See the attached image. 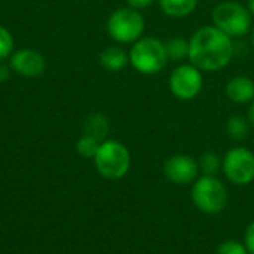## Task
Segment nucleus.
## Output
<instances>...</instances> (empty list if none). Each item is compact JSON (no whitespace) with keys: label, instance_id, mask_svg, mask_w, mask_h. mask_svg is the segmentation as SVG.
<instances>
[{"label":"nucleus","instance_id":"f257e3e1","mask_svg":"<svg viewBox=\"0 0 254 254\" xmlns=\"http://www.w3.org/2000/svg\"><path fill=\"white\" fill-rule=\"evenodd\" d=\"M234 57V39L213 24L198 28L189 39V63L202 73L226 68Z\"/></svg>","mask_w":254,"mask_h":254},{"label":"nucleus","instance_id":"f03ea898","mask_svg":"<svg viewBox=\"0 0 254 254\" xmlns=\"http://www.w3.org/2000/svg\"><path fill=\"white\" fill-rule=\"evenodd\" d=\"M168 61L165 42L155 36H143L132 43L129 51V63L140 74H158L167 67Z\"/></svg>","mask_w":254,"mask_h":254},{"label":"nucleus","instance_id":"7ed1b4c3","mask_svg":"<svg viewBox=\"0 0 254 254\" xmlns=\"http://www.w3.org/2000/svg\"><path fill=\"white\" fill-rule=\"evenodd\" d=\"M213 25L232 39H241L249 36L253 25V15L249 7L234 1L226 0L214 6L211 12Z\"/></svg>","mask_w":254,"mask_h":254},{"label":"nucleus","instance_id":"20e7f679","mask_svg":"<svg viewBox=\"0 0 254 254\" xmlns=\"http://www.w3.org/2000/svg\"><path fill=\"white\" fill-rule=\"evenodd\" d=\"M109 36L118 43H134L144 36L146 19L140 10L129 6L113 10L106 24Z\"/></svg>","mask_w":254,"mask_h":254},{"label":"nucleus","instance_id":"39448f33","mask_svg":"<svg viewBox=\"0 0 254 254\" xmlns=\"http://www.w3.org/2000/svg\"><path fill=\"white\" fill-rule=\"evenodd\" d=\"M94 164L100 176L109 180H118L129 171L131 153L122 143L116 140H106L100 144Z\"/></svg>","mask_w":254,"mask_h":254},{"label":"nucleus","instance_id":"423d86ee","mask_svg":"<svg viewBox=\"0 0 254 254\" xmlns=\"http://www.w3.org/2000/svg\"><path fill=\"white\" fill-rule=\"evenodd\" d=\"M192 201L199 211L219 214L228 205V189L217 177L202 176L193 185Z\"/></svg>","mask_w":254,"mask_h":254},{"label":"nucleus","instance_id":"0eeeda50","mask_svg":"<svg viewBox=\"0 0 254 254\" xmlns=\"http://www.w3.org/2000/svg\"><path fill=\"white\" fill-rule=\"evenodd\" d=\"M168 88L180 101L195 100L204 88V73L193 64H179L168 77Z\"/></svg>","mask_w":254,"mask_h":254},{"label":"nucleus","instance_id":"6e6552de","mask_svg":"<svg viewBox=\"0 0 254 254\" xmlns=\"http://www.w3.org/2000/svg\"><path fill=\"white\" fill-rule=\"evenodd\" d=\"M222 170L226 179L238 186H246L254 180V153L243 146L232 147L223 158Z\"/></svg>","mask_w":254,"mask_h":254},{"label":"nucleus","instance_id":"1a4fd4ad","mask_svg":"<svg viewBox=\"0 0 254 254\" xmlns=\"http://www.w3.org/2000/svg\"><path fill=\"white\" fill-rule=\"evenodd\" d=\"M164 174L176 185H189L198 179L199 164L190 155L177 153L164 162Z\"/></svg>","mask_w":254,"mask_h":254},{"label":"nucleus","instance_id":"9d476101","mask_svg":"<svg viewBox=\"0 0 254 254\" xmlns=\"http://www.w3.org/2000/svg\"><path fill=\"white\" fill-rule=\"evenodd\" d=\"M43 57L33 49H21L10 57V68L24 77H37L45 71Z\"/></svg>","mask_w":254,"mask_h":254},{"label":"nucleus","instance_id":"9b49d317","mask_svg":"<svg viewBox=\"0 0 254 254\" xmlns=\"http://www.w3.org/2000/svg\"><path fill=\"white\" fill-rule=\"evenodd\" d=\"M225 94L235 104H250L254 100V80L244 74L234 76L228 80Z\"/></svg>","mask_w":254,"mask_h":254},{"label":"nucleus","instance_id":"f8f14e48","mask_svg":"<svg viewBox=\"0 0 254 254\" xmlns=\"http://www.w3.org/2000/svg\"><path fill=\"white\" fill-rule=\"evenodd\" d=\"M100 63L101 65L113 73H118L121 70H124L128 63H129V54L118 46V45H110L107 48H104L100 54Z\"/></svg>","mask_w":254,"mask_h":254},{"label":"nucleus","instance_id":"ddd939ff","mask_svg":"<svg viewBox=\"0 0 254 254\" xmlns=\"http://www.w3.org/2000/svg\"><path fill=\"white\" fill-rule=\"evenodd\" d=\"M109 131H110V121L103 113L89 115L83 124V135L92 137L100 143L106 141Z\"/></svg>","mask_w":254,"mask_h":254},{"label":"nucleus","instance_id":"4468645a","mask_svg":"<svg viewBox=\"0 0 254 254\" xmlns=\"http://www.w3.org/2000/svg\"><path fill=\"white\" fill-rule=\"evenodd\" d=\"M158 3L164 15L170 18H186L196 10L199 0H158Z\"/></svg>","mask_w":254,"mask_h":254},{"label":"nucleus","instance_id":"2eb2a0df","mask_svg":"<svg viewBox=\"0 0 254 254\" xmlns=\"http://www.w3.org/2000/svg\"><path fill=\"white\" fill-rule=\"evenodd\" d=\"M226 134L232 141H244L249 137V132L252 129L250 122L247 119V116L243 115H232L229 116V119L226 121Z\"/></svg>","mask_w":254,"mask_h":254},{"label":"nucleus","instance_id":"dca6fc26","mask_svg":"<svg viewBox=\"0 0 254 254\" xmlns=\"http://www.w3.org/2000/svg\"><path fill=\"white\" fill-rule=\"evenodd\" d=\"M165 48L170 61L183 63L185 60H189V39H185L182 36H174L165 40Z\"/></svg>","mask_w":254,"mask_h":254},{"label":"nucleus","instance_id":"f3484780","mask_svg":"<svg viewBox=\"0 0 254 254\" xmlns=\"http://www.w3.org/2000/svg\"><path fill=\"white\" fill-rule=\"evenodd\" d=\"M198 164H199V171L202 173V176L216 177L219 174V171L222 170L223 159L216 152H211L210 150V152L202 153V156L198 161Z\"/></svg>","mask_w":254,"mask_h":254},{"label":"nucleus","instance_id":"a211bd4d","mask_svg":"<svg viewBox=\"0 0 254 254\" xmlns=\"http://www.w3.org/2000/svg\"><path fill=\"white\" fill-rule=\"evenodd\" d=\"M100 141H97L95 138L92 137H88V135H83L82 138H79L77 144H76V149H77V153L86 159H94L98 149H100Z\"/></svg>","mask_w":254,"mask_h":254},{"label":"nucleus","instance_id":"6ab92c4d","mask_svg":"<svg viewBox=\"0 0 254 254\" xmlns=\"http://www.w3.org/2000/svg\"><path fill=\"white\" fill-rule=\"evenodd\" d=\"M12 49H13V37L7 28L0 25V60L9 57Z\"/></svg>","mask_w":254,"mask_h":254},{"label":"nucleus","instance_id":"aec40b11","mask_svg":"<svg viewBox=\"0 0 254 254\" xmlns=\"http://www.w3.org/2000/svg\"><path fill=\"white\" fill-rule=\"evenodd\" d=\"M217 254H249V252L243 243L235 240H228L219 246Z\"/></svg>","mask_w":254,"mask_h":254},{"label":"nucleus","instance_id":"412c9836","mask_svg":"<svg viewBox=\"0 0 254 254\" xmlns=\"http://www.w3.org/2000/svg\"><path fill=\"white\" fill-rule=\"evenodd\" d=\"M244 246H246L249 254H254V222H252V223L247 226V229H246Z\"/></svg>","mask_w":254,"mask_h":254},{"label":"nucleus","instance_id":"4be33fe9","mask_svg":"<svg viewBox=\"0 0 254 254\" xmlns=\"http://www.w3.org/2000/svg\"><path fill=\"white\" fill-rule=\"evenodd\" d=\"M156 0H127V6L135 9V10H144L150 7Z\"/></svg>","mask_w":254,"mask_h":254},{"label":"nucleus","instance_id":"5701e85b","mask_svg":"<svg viewBox=\"0 0 254 254\" xmlns=\"http://www.w3.org/2000/svg\"><path fill=\"white\" fill-rule=\"evenodd\" d=\"M10 74V68L7 67V64L3 63V60H0V83H4L9 79Z\"/></svg>","mask_w":254,"mask_h":254},{"label":"nucleus","instance_id":"b1692460","mask_svg":"<svg viewBox=\"0 0 254 254\" xmlns=\"http://www.w3.org/2000/svg\"><path fill=\"white\" fill-rule=\"evenodd\" d=\"M247 119L250 122V127L254 129V100L250 103L249 106V110H247Z\"/></svg>","mask_w":254,"mask_h":254},{"label":"nucleus","instance_id":"393cba45","mask_svg":"<svg viewBox=\"0 0 254 254\" xmlns=\"http://www.w3.org/2000/svg\"><path fill=\"white\" fill-rule=\"evenodd\" d=\"M249 42H250V46L254 49V24L252 25V30L249 33Z\"/></svg>","mask_w":254,"mask_h":254},{"label":"nucleus","instance_id":"a878e982","mask_svg":"<svg viewBox=\"0 0 254 254\" xmlns=\"http://www.w3.org/2000/svg\"><path fill=\"white\" fill-rule=\"evenodd\" d=\"M247 7H249L250 13L253 15L254 18V0H247Z\"/></svg>","mask_w":254,"mask_h":254}]
</instances>
